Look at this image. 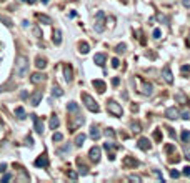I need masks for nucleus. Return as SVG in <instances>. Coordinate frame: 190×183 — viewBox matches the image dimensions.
<instances>
[{
    "instance_id": "f257e3e1",
    "label": "nucleus",
    "mask_w": 190,
    "mask_h": 183,
    "mask_svg": "<svg viewBox=\"0 0 190 183\" xmlns=\"http://www.w3.org/2000/svg\"><path fill=\"white\" fill-rule=\"evenodd\" d=\"M28 73V58L20 55L15 62V75L17 77H25Z\"/></svg>"
},
{
    "instance_id": "f03ea898",
    "label": "nucleus",
    "mask_w": 190,
    "mask_h": 183,
    "mask_svg": "<svg viewBox=\"0 0 190 183\" xmlns=\"http://www.w3.org/2000/svg\"><path fill=\"white\" fill-rule=\"evenodd\" d=\"M94 28L97 34H102L103 28H105V14L102 10H98L97 15H95V23H94Z\"/></svg>"
},
{
    "instance_id": "7ed1b4c3",
    "label": "nucleus",
    "mask_w": 190,
    "mask_h": 183,
    "mask_svg": "<svg viewBox=\"0 0 190 183\" xmlns=\"http://www.w3.org/2000/svg\"><path fill=\"white\" fill-rule=\"evenodd\" d=\"M82 102H83V105H85L90 112H95V113H97V112L100 110V107L97 105V102H95L88 93H82Z\"/></svg>"
},
{
    "instance_id": "20e7f679",
    "label": "nucleus",
    "mask_w": 190,
    "mask_h": 183,
    "mask_svg": "<svg viewBox=\"0 0 190 183\" xmlns=\"http://www.w3.org/2000/svg\"><path fill=\"white\" fill-rule=\"evenodd\" d=\"M107 110H109V113H112L114 117H122V113H123L122 107H120L115 100H109V102H107Z\"/></svg>"
},
{
    "instance_id": "39448f33",
    "label": "nucleus",
    "mask_w": 190,
    "mask_h": 183,
    "mask_svg": "<svg viewBox=\"0 0 190 183\" xmlns=\"http://www.w3.org/2000/svg\"><path fill=\"white\" fill-rule=\"evenodd\" d=\"M162 77H163V80L167 82L169 85H172V83H173V75H172V72H170V67H169V65H165V67H163Z\"/></svg>"
},
{
    "instance_id": "423d86ee",
    "label": "nucleus",
    "mask_w": 190,
    "mask_h": 183,
    "mask_svg": "<svg viewBox=\"0 0 190 183\" xmlns=\"http://www.w3.org/2000/svg\"><path fill=\"white\" fill-rule=\"evenodd\" d=\"M100 153H102V150L98 148V147H92V148H90V151H88L90 158H92V160H94L95 163L100 160Z\"/></svg>"
},
{
    "instance_id": "0eeeda50",
    "label": "nucleus",
    "mask_w": 190,
    "mask_h": 183,
    "mask_svg": "<svg viewBox=\"0 0 190 183\" xmlns=\"http://www.w3.org/2000/svg\"><path fill=\"white\" fill-rule=\"evenodd\" d=\"M40 100H42V90H35L34 93H32V97H30V103L34 107H37L40 103Z\"/></svg>"
},
{
    "instance_id": "6e6552de",
    "label": "nucleus",
    "mask_w": 190,
    "mask_h": 183,
    "mask_svg": "<svg viewBox=\"0 0 190 183\" xmlns=\"http://www.w3.org/2000/svg\"><path fill=\"white\" fill-rule=\"evenodd\" d=\"M32 118H34V123H35V132L42 135L43 133V123H42V120L37 115H32Z\"/></svg>"
},
{
    "instance_id": "1a4fd4ad",
    "label": "nucleus",
    "mask_w": 190,
    "mask_h": 183,
    "mask_svg": "<svg viewBox=\"0 0 190 183\" xmlns=\"http://www.w3.org/2000/svg\"><path fill=\"white\" fill-rule=\"evenodd\" d=\"M105 60H107V57H105L103 53H97L94 57V63L98 65V67H103V65H105Z\"/></svg>"
},
{
    "instance_id": "9d476101",
    "label": "nucleus",
    "mask_w": 190,
    "mask_h": 183,
    "mask_svg": "<svg viewBox=\"0 0 190 183\" xmlns=\"http://www.w3.org/2000/svg\"><path fill=\"white\" fill-rule=\"evenodd\" d=\"M165 117H167V118H170V120H173V118H177V117H178V110H177L175 107H170V108L165 110Z\"/></svg>"
},
{
    "instance_id": "9b49d317",
    "label": "nucleus",
    "mask_w": 190,
    "mask_h": 183,
    "mask_svg": "<svg viewBox=\"0 0 190 183\" xmlns=\"http://www.w3.org/2000/svg\"><path fill=\"white\" fill-rule=\"evenodd\" d=\"M48 165V158H47V155L43 153V155H40L37 160H35V167H47Z\"/></svg>"
},
{
    "instance_id": "f8f14e48",
    "label": "nucleus",
    "mask_w": 190,
    "mask_h": 183,
    "mask_svg": "<svg viewBox=\"0 0 190 183\" xmlns=\"http://www.w3.org/2000/svg\"><path fill=\"white\" fill-rule=\"evenodd\" d=\"M43 80H45V75L40 73V72H37V73H34L30 77V82H32V83H40V82H43Z\"/></svg>"
},
{
    "instance_id": "ddd939ff",
    "label": "nucleus",
    "mask_w": 190,
    "mask_h": 183,
    "mask_svg": "<svg viewBox=\"0 0 190 183\" xmlns=\"http://www.w3.org/2000/svg\"><path fill=\"white\" fill-rule=\"evenodd\" d=\"M152 92H154V87H152V83H147V82H143V83H142V93H143V95H152Z\"/></svg>"
},
{
    "instance_id": "4468645a",
    "label": "nucleus",
    "mask_w": 190,
    "mask_h": 183,
    "mask_svg": "<svg viewBox=\"0 0 190 183\" xmlns=\"http://www.w3.org/2000/svg\"><path fill=\"white\" fill-rule=\"evenodd\" d=\"M92 85L97 88V92H98V93H103V92H105V83H103L102 80H94V82H92Z\"/></svg>"
},
{
    "instance_id": "2eb2a0df",
    "label": "nucleus",
    "mask_w": 190,
    "mask_h": 183,
    "mask_svg": "<svg viewBox=\"0 0 190 183\" xmlns=\"http://www.w3.org/2000/svg\"><path fill=\"white\" fill-rule=\"evenodd\" d=\"M138 148L140 150H149L150 148L149 138H140V140H138Z\"/></svg>"
},
{
    "instance_id": "dca6fc26",
    "label": "nucleus",
    "mask_w": 190,
    "mask_h": 183,
    "mask_svg": "<svg viewBox=\"0 0 190 183\" xmlns=\"http://www.w3.org/2000/svg\"><path fill=\"white\" fill-rule=\"evenodd\" d=\"M88 50H90V47H88V43L87 42H80V43H78V52H80V53H88Z\"/></svg>"
},
{
    "instance_id": "f3484780",
    "label": "nucleus",
    "mask_w": 190,
    "mask_h": 183,
    "mask_svg": "<svg viewBox=\"0 0 190 183\" xmlns=\"http://www.w3.org/2000/svg\"><path fill=\"white\" fill-rule=\"evenodd\" d=\"M67 110H68V113H78V105L75 102H70L67 105Z\"/></svg>"
},
{
    "instance_id": "a211bd4d",
    "label": "nucleus",
    "mask_w": 190,
    "mask_h": 183,
    "mask_svg": "<svg viewBox=\"0 0 190 183\" xmlns=\"http://www.w3.org/2000/svg\"><path fill=\"white\" fill-rule=\"evenodd\" d=\"M63 73H65V80H67V82H72V78H74V77H72V68L68 67V65H65V67H63Z\"/></svg>"
},
{
    "instance_id": "6ab92c4d",
    "label": "nucleus",
    "mask_w": 190,
    "mask_h": 183,
    "mask_svg": "<svg viewBox=\"0 0 190 183\" xmlns=\"http://www.w3.org/2000/svg\"><path fill=\"white\" fill-rule=\"evenodd\" d=\"M85 142V135L83 133H78V135L75 136V147H82Z\"/></svg>"
},
{
    "instance_id": "aec40b11",
    "label": "nucleus",
    "mask_w": 190,
    "mask_h": 183,
    "mask_svg": "<svg viewBox=\"0 0 190 183\" xmlns=\"http://www.w3.org/2000/svg\"><path fill=\"white\" fill-rule=\"evenodd\" d=\"M48 125H50V130H55L59 125H60V120H59V118L54 115L52 118H50V123H48Z\"/></svg>"
},
{
    "instance_id": "412c9836",
    "label": "nucleus",
    "mask_w": 190,
    "mask_h": 183,
    "mask_svg": "<svg viewBox=\"0 0 190 183\" xmlns=\"http://www.w3.org/2000/svg\"><path fill=\"white\" fill-rule=\"evenodd\" d=\"M100 135H102V133L98 132V128H97V127H92V128H90V136H92L94 140H98V138H100Z\"/></svg>"
},
{
    "instance_id": "4be33fe9",
    "label": "nucleus",
    "mask_w": 190,
    "mask_h": 183,
    "mask_svg": "<svg viewBox=\"0 0 190 183\" xmlns=\"http://www.w3.org/2000/svg\"><path fill=\"white\" fill-rule=\"evenodd\" d=\"M123 165H125V167H137V165H138V162H137V160H134V158H130V156H127V158L123 160Z\"/></svg>"
},
{
    "instance_id": "5701e85b",
    "label": "nucleus",
    "mask_w": 190,
    "mask_h": 183,
    "mask_svg": "<svg viewBox=\"0 0 190 183\" xmlns=\"http://www.w3.org/2000/svg\"><path fill=\"white\" fill-rule=\"evenodd\" d=\"M54 43H55V45H60V43H62V34H60V30H55V32H54Z\"/></svg>"
},
{
    "instance_id": "b1692460",
    "label": "nucleus",
    "mask_w": 190,
    "mask_h": 183,
    "mask_svg": "<svg viewBox=\"0 0 190 183\" xmlns=\"http://www.w3.org/2000/svg\"><path fill=\"white\" fill-rule=\"evenodd\" d=\"M35 65H37L39 68H45V67H47V60H45V58H42V57H37Z\"/></svg>"
},
{
    "instance_id": "393cba45",
    "label": "nucleus",
    "mask_w": 190,
    "mask_h": 183,
    "mask_svg": "<svg viewBox=\"0 0 190 183\" xmlns=\"http://www.w3.org/2000/svg\"><path fill=\"white\" fill-rule=\"evenodd\" d=\"M15 115L19 117L20 120H23V118H25V112H23V108H22V107H17V108H15Z\"/></svg>"
},
{
    "instance_id": "a878e982",
    "label": "nucleus",
    "mask_w": 190,
    "mask_h": 183,
    "mask_svg": "<svg viewBox=\"0 0 190 183\" xmlns=\"http://www.w3.org/2000/svg\"><path fill=\"white\" fill-rule=\"evenodd\" d=\"M175 98H177V100H178L180 103H187V102H189V100H187V97L183 95L182 92H178V93L175 95Z\"/></svg>"
},
{
    "instance_id": "bb28decb",
    "label": "nucleus",
    "mask_w": 190,
    "mask_h": 183,
    "mask_svg": "<svg viewBox=\"0 0 190 183\" xmlns=\"http://www.w3.org/2000/svg\"><path fill=\"white\" fill-rule=\"evenodd\" d=\"M52 95H54V97H62V95H63V90L59 88V87H54V88H52Z\"/></svg>"
},
{
    "instance_id": "cd10ccee",
    "label": "nucleus",
    "mask_w": 190,
    "mask_h": 183,
    "mask_svg": "<svg viewBox=\"0 0 190 183\" xmlns=\"http://www.w3.org/2000/svg\"><path fill=\"white\" fill-rule=\"evenodd\" d=\"M182 140L183 142H190V132L189 130H183L182 132Z\"/></svg>"
},
{
    "instance_id": "c85d7f7f",
    "label": "nucleus",
    "mask_w": 190,
    "mask_h": 183,
    "mask_svg": "<svg viewBox=\"0 0 190 183\" xmlns=\"http://www.w3.org/2000/svg\"><path fill=\"white\" fill-rule=\"evenodd\" d=\"M52 140H54V142H62V140H63V135L57 132V133H54V135H52Z\"/></svg>"
},
{
    "instance_id": "c756f323",
    "label": "nucleus",
    "mask_w": 190,
    "mask_h": 183,
    "mask_svg": "<svg viewBox=\"0 0 190 183\" xmlns=\"http://www.w3.org/2000/svg\"><path fill=\"white\" fill-rule=\"evenodd\" d=\"M125 48H127V45H125V43H120V45L115 47V52L117 53H122V52H125Z\"/></svg>"
},
{
    "instance_id": "7c9ffc66",
    "label": "nucleus",
    "mask_w": 190,
    "mask_h": 183,
    "mask_svg": "<svg viewBox=\"0 0 190 183\" xmlns=\"http://www.w3.org/2000/svg\"><path fill=\"white\" fill-rule=\"evenodd\" d=\"M37 19H39V20H42V22H45V23H52V20H50V19H48V17H45V15H37Z\"/></svg>"
},
{
    "instance_id": "2f4dec72",
    "label": "nucleus",
    "mask_w": 190,
    "mask_h": 183,
    "mask_svg": "<svg viewBox=\"0 0 190 183\" xmlns=\"http://www.w3.org/2000/svg\"><path fill=\"white\" fill-rule=\"evenodd\" d=\"M105 135L109 136V138H115V132H114L112 128H107L105 130Z\"/></svg>"
},
{
    "instance_id": "473e14b6",
    "label": "nucleus",
    "mask_w": 190,
    "mask_h": 183,
    "mask_svg": "<svg viewBox=\"0 0 190 183\" xmlns=\"http://www.w3.org/2000/svg\"><path fill=\"white\" fill-rule=\"evenodd\" d=\"M154 140H155V142H160V140H162V135H160V132H158V130L154 132Z\"/></svg>"
},
{
    "instance_id": "72a5a7b5",
    "label": "nucleus",
    "mask_w": 190,
    "mask_h": 183,
    "mask_svg": "<svg viewBox=\"0 0 190 183\" xmlns=\"http://www.w3.org/2000/svg\"><path fill=\"white\" fill-rule=\"evenodd\" d=\"M118 65H120L118 58H112V67H114V68H118Z\"/></svg>"
},
{
    "instance_id": "f704fd0d",
    "label": "nucleus",
    "mask_w": 190,
    "mask_h": 183,
    "mask_svg": "<svg viewBox=\"0 0 190 183\" xmlns=\"http://www.w3.org/2000/svg\"><path fill=\"white\" fill-rule=\"evenodd\" d=\"M183 151H185V158H187V160H190V145H189V147H185V150H183Z\"/></svg>"
},
{
    "instance_id": "c9c22d12",
    "label": "nucleus",
    "mask_w": 190,
    "mask_h": 183,
    "mask_svg": "<svg viewBox=\"0 0 190 183\" xmlns=\"http://www.w3.org/2000/svg\"><path fill=\"white\" fill-rule=\"evenodd\" d=\"M129 180H130V182H140V176H137V175H130V176H129Z\"/></svg>"
},
{
    "instance_id": "e433bc0d",
    "label": "nucleus",
    "mask_w": 190,
    "mask_h": 183,
    "mask_svg": "<svg viewBox=\"0 0 190 183\" xmlns=\"http://www.w3.org/2000/svg\"><path fill=\"white\" fill-rule=\"evenodd\" d=\"M170 176H172V178H178V176H180V173H178L177 170H172V171H170Z\"/></svg>"
},
{
    "instance_id": "4c0bfd02",
    "label": "nucleus",
    "mask_w": 190,
    "mask_h": 183,
    "mask_svg": "<svg viewBox=\"0 0 190 183\" xmlns=\"http://www.w3.org/2000/svg\"><path fill=\"white\" fill-rule=\"evenodd\" d=\"M152 35H154V38H160V30H158V28H155Z\"/></svg>"
},
{
    "instance_id": "58836bf2",
    "label": "nucleus",
    "mask_w": 190,
    "mask_h": 183,
    "mask_svg": "<svg viewBox=\"0 0 190 183\" xmlns=\"http://www.w3.org/2000/svg\"><path fill=\"white\" fill-rule=\"evenodd\" d=\"M118 83H120V78H118V77H115V78L112 80V85H114V87H118Z\"/></svg>"
},
{
    "instance_id": "ea45409f",
    "label": "nucleus",
    "mask_w": 190,
    "mask_h": 183,
    "mask_svg": "<svg viewBox=\"0 0 190 183\" xmlns=\"http://www.w3.org/2000/svg\"><path fill=\"white\" fill-rule=\"evenodd\" d=\"M132 128H134V132H140V125L138 123H132Z\"/></svg>"
},
{
    "instance_id": "a19ab883",
    "label": "nucleus",
    "mask_w": 190,
    "mask_h": 183,
    "mask_svg": "<svg viewBox=\"0 0 190 183\" xmlns=\"http://www.w3.org/2000/svg\"><path fill=\"white\" fill-rule=\"evenodd\" d=\"M68 178H72V180H77V173H75V171H68Z\"/></svg>"
},
{
    "instance_id": "79ce46f5",
    "label": "nucleus",
    "mask_w": 190,
    "mask_h": 183,
    "mask_svg": "<svg viewBox=\"0 0 190 183\" xmlns=\"http://www.w3.org/2000/svg\"><path fill=\"white\" fill-rule=\"evenodd\" d=\"M187 72H190V67H189V65H183V67H182V73L185 75Z\"/></svg>"
},
{
    "instance_id": "37998d69",
    "label": "nucleus",
    "mask_w": 190,
    "mask_h": 183,
    "mask_svg": "<svg viewBox=\"0 0 190 183\" xmlns=\"http://www.w3.org/2000/svg\"><path fill=\"white\" fill-rule=\"evenodd\" d=\"M105 150H107V151H109V150H114V145H112V143H105Z\"/></svg>"
},
{
    "instance_id": "c03bdc74",
    "label": "nucleus",
    "mask_w": 190,
    "mask_h": 183,
    "mask_svg": "<svg viewBox=\"0 0 190 183\" xmlns=\"http://www.w3.org/2000/svg\"><path fill=\"white\" fill-rule=\"evenodd\" d=\"M87 171H88V168H87V167H83V165H82V167H80V173H82V175H85Z\"/></svg>"
},
{
    "instance_id": "a18cd8bd",
    "label": "nucleus",
    "mask_w": 190,
    "mask_h": 183,
    "mask_svg": "<svg viewBox=\"0 0 190 183\" xmlns=\"http://www.w3.org/2000/svg\"><path fill=\"white\" fill-rule=\"evenodd\" d=\"M182 173H183V175H187V176H189V175H190V167H185Z\"/></svg>"
},
{
    "instance_id": "49530a36",
    "label": "nucleus",
    "mask_w": 190,
    "mask_h": 183,
    "mask_svg": "<svg viewBox=\"0 0 190 183\" xmlns=\"http://www.w3.org/2000/svg\"><path fill=\"white\" fill-rule=\"evenodd\" d=\"M189 112H183V113H182V118H183V120H189Z\"/></svg>"
},
{
    "instance_id": "de8ad7c7",
    "label": "nucleus",
    "mask_w": 190,
    "mask_h": 183,
    "mask_svg": "<svg viewBox=\"0 0 190 183\" xmlns=\"http://www.w3.org/2000/svg\"><path fill=\"white\" fill-rule=\"evenodd\" d=\"M5 168H7V165H5V163H2V165H0V173H2V171H5Z\"/></svg>"
},
{
    "instance_id": "09e8293b",
    "label": "nucleus",
    "mask_w": 190,
    "mask_h": 183,
    "mask_svg": "<svg viewBox=\"0 0 190 183\" xmlns=\"http://www.w3.org/2000/svg\"><path fill=\"white\" fill-rule=\"evenodd\" d=\"M183 5H185V7H190V0H183Z\"/></svg>"
},
{
    "instance_id": "8fccbe9b",
    "label": "nucleus",
    "mask_w": 190,
    "mask_h": 183,
    "mask_svg": "<svg viewBox=\"0 0 190 183\" xmlns=\"http://www.w3.org/2000/svg\"><path fill=\"white\" fill-rule=\"evenodd\" d=\"M35 2H37V0H28V3H35Z\"/></svg>"
},
{
    "instance_id": "3c124183",
    "label": "nucleus",
    "mask_w": 190,
    "mask_h": 183,
    "mask_svg": "<svg viewBox=\"0 0 190 183\" xmlns=\"http://www.w3.org/2000/svg\"><path fill=\"white\" fill-rule=\"evenodd\" d=\"M43 2H45V3H48V2H50V0H43Z\"/></svg>"
}]
</instances>
